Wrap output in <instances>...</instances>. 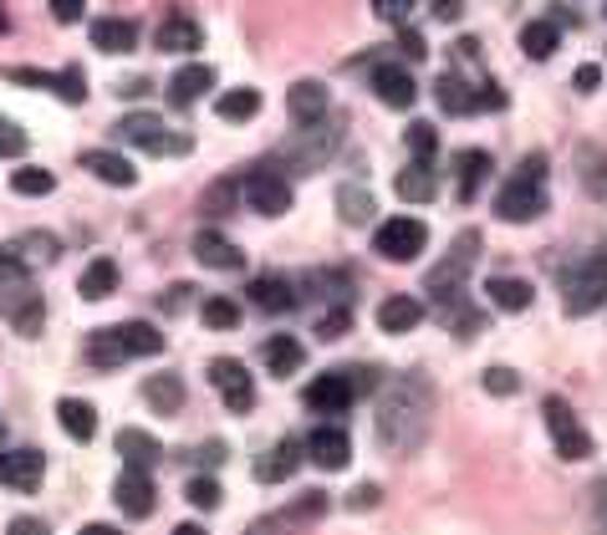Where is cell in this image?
I'll return each instance as SVG.
<instances>
[{
	"label": "cell",
	"instance_id": "40",
	"mask_svg": "<svg viewBox=\"0 0 607 535\" xmlns=\"http://www.w3.org/2000/svg\"><path fill=\"white\" fill-rule=\"evenodd\" d=\"M561 31L552 26V21H531V26H521V51L526 56H536V62H546L552 51H557Z\"/></svg>",
	"mask_w": 607,
	"mask_h": 535
},
{
	"label": "cell",
	"instance_id": "5",
	"mask_svg": "<svg viewBox=\"0 0 607 535\" xmlns=\"http://www.w3.org/2000/svg\"><path fill=\"white\" fill-rule=\"evenodd\" d=\"M113 133L123 138V143H134V149H143V153H169V158H185L189 149H194V138L185 133V128H169L164 117H153V113H128V117H118V128Z\"/></svg>",
	"mask_w": 607,
	"mask_h": 535
},
{
	"label": "cell",
	"instance_id": "60",
	"mask_svg": "<svg viewBox=\"0 0 607 535\" xmlns=\"http://www.w3.org/2000/svg\"><path fill=\"white\" fill-rule=\"evenodd\" d=\"M174 535H204V525H179Z\"/></svg>",
	"mask_w": 607,
	"mask_h": 535
},
{
	"label": "cell",
	"instance_id": "2",
	"mask_svg": "<svg viewBox=\"0 0 607 535\" xmlns=\"http://www.w3.org/2000/svg\"><path fill=\"white\" fill-rule=\"evenodd\" d=\"M159 352H164V332L149 327V321H123V327H102V332L87 336V357L98 368H118V362L159 357Z\"/></svg>",
	"mask_w": 607,
	"mask_h": 535
},
{
	"label": "cell",
	"instance_id": "24",
	"mask_svg": "<svg viewBox=\"0 0 607 535\" xmlns=\"http://www.w3.org/2000/svg\"><path fill=\"white\" fill-rule=\"evenodd\" d=\"M83 168H87V174H98L102 184H113V189H134L138 184V168L128 164L123 153L92 149V153H83Z\"/></svg>",
	"mask_w": 607,
	"mask_h": 535
},
{
	"label": "cell",
	"instance_id": "13",
	"mask_svg": "<svg viewBox=\"0 0 607 535\" xmlns=\"http://www.w3.org/2000/svg\"><path fill=\"white\" fill-rule=\"evenodd\" d=\"M56 255H62V245L51 240L47 230H26V234H11L5 245H0V260H11V266H21L26 276H36V270L56 266Z\"/></svg>",
	"mask_w": 607,
	"mask_h": 535
},
{
	"label": "cell",
	"instance_id": "54",
	"mask_svg": "<svg viewBox=\"0 0 607 535\" xmlns=\"http://www.w3.org/2000/svg\"><path fill=\"white\" fill-rule=\"evenodd\" d=\"M219 459H225V449H219V444H210V449H194V454H189V464H200L204 474H210V469H215Z\"/></svg>",
	"mask_w": 607,
	"mask_h": 535
},
{
	"label": "cell",
	"instance_id": "50",
	"mask_svg": "<svg viewBox=\"0 0 607 535\" xmlns=\"http://www.w3.org/2000/svg\"><path fill=\"white\" fill-rule=\"evenodd\" d=\"M230 204H236V184H230V179H219V184L210 189V200H204V209H210V215H225Z\"/></svg>",
	"mask_w": 607,
	"mask_h": 535
},
{
	"label": "cell",
	"instance_id": "25",
	"mask_svg": "<svg viewBox=\"0 0 607 535\" xmlns=\"http://www.w3.org/2000/svg\"><path fill=\"white\" fill-rule=\"evenodd\" d=\"M87 36H92V47L98 51H113V56H123V51L138 47L134 21H118V16H98L92 26H87Z\"/></svg>",
	"mask_w": 607,
	"mask_h": 535
},
{
	"label": "cell",
	"instance_id": "61",
	"mask_svg": "<svg viewBox=\"0 0 607 535\" xmlns=\"http://www.w3.org/2000/svg\"><path fill=\"white\" fill-rule=\"evenodd\" d=\"M11 31V16H5V5H0V36Z\"/></svg>",
	"mask_w": 607,
	"mask_h": 535
},
{
	"label": "cell",
	"instance_id": "20",
	"mask_svg": "<svg viewBox=\"0 0 607 535\" xmlns=\"http://www.w3.org/2000/svg\"><path fill=\"white\" fill-rule=\"evenodd\" d=\"M245 296H251L261 311L281 317V311H291V306L302 302V285H291L287 276H255V281L245 285Z\"/></svg>",
	"mask_w": 607,
	"mask_h": 535
},
{
	"label": "cell",
	"instance_id": "35",
	"mask_svg": "<svg viewBox=\"0 0 607 535\" xmlns=\"http://www.w3.org/2000/svg\"><path fill=\"white\" fill-rule=\"evenodd\" d=\"M159 51H200V41H204V26H194L189 16H169L164 26H159Z\"/></svg>",
	"mask_w": 607,
	"mask_h": 535
},
{
	"label": "cell",
	"instance_id": "4",
	"mask_svg": "<svg viewBox=\"0 0 607 535\" xmlns=\"http://www.w3.org/2000/svg\"><path fill=\"white\" fill-rule=\"evenodd\" d=\"M475 255H480V234L465 230V234L455 240V251H450L434 270H429V296H434V302L444 306V317L465 311V281H470Z\"/></svg>",
	"mask_w": 607,
	"mask_h": 535
},
{
	"label": "cell",
	"instance_id": "27",
	"mask_svg": "<svg viewBox=\"0 0 607 535\" xmlns=\"http://www.w3.org/2000/svg\"><path fill=\"white\" fill-rule=\"evenodd\" d=\"M113 291H118V260H113V255H98V260L83 270L77 296H83V302H102V296H113Z\"/></svg>",
	"mask_w": 607,
	"mask_h": 535
},
{
	"label": "cell",
	"instance_id": "38",
	"mask_svg": "<svg viewBox=\"0 0 607 535\" xmlns=\"http://www.w3.org/2000/svg\"><path fill=\"white\" fill-rule=\"evenodd\" d=\"M338 215L347 219V225H368V219L378 215V204H372V194L363 184H338Z\"/></svg>",
	"mask_w": 607,
	"mask_h": 535
},
{
	"label": "cell",
	"instance_id": "49",
	"mask_svg": "<svg viewBox=\"0 0 607 535\" xmlns=\"http://www.w3.org/2000/svg\"><path fill=\"white\" fill-rule=\"evenodd\" d=\"M347 332V306H327V317H317V336L332 342V336Z\"/></svg>",
	"mask_w": 607,
	"mask_h": 535
},
{
	"label": "cell",
	"instance_id": "30",
	"mask_svg": "<svg viewBox=\"0 0 607 535\" xmlns=\"http://www.w3.org/2000/svg\"><path fill=\"white\" fill-rule=\"evenodd\" d=\"M455 174H459V200L470 204L475 194L485 189V179H490V153H480V149L455 153Z\"/></svg>",
	"mask_w": 607,
	"mask_h": 535
},
{
	"label": "cell",
	"instance_id": "44",
	"mask_svg": "<svg viewBox=\"0 0 607 535\" xmlns=\"http://www.w3.org/2000/svg\"><path fill=\"white\" fill-rule=\"evenodd\" d=\"M185 495H189V505H194V510H215V505H219V480H215V474H194V480L185 485Z\"/></svg>",
	"mask_w": 607,
	"mask_h": 535
},
{
	"label": "cell",
	"instance_id": "12",
	"mask_svg": "<svg viewBox=\"0 0 607 535\" xmlns=\"http://www.w3.org/2000/svg\"><path fill=\"white\" fill-rule=\"evenodd\" d=\"M546 429H552V444L561 459H592V434L561 398H546Z\"/></svg>",
	"mask_w": 607,
	"mask_h": 535
},
{
	"label": "cell",
	"instance_id": "23",
	"mask_svg": "<svg viewBox=\"0 0 607 535\" xmlns=\"http://www.w3.org/2000/svg\"><path fill=\"white\" fill-rule=\"evenodd\" d=\"M372 92L389 102V107H414V72L408 67H393V62H383V67H372Z\"/></svg>",
	"mask_w": 607,
	"mask_h": 535
},
{
	"label": "cell",
	"instance_id": "45",
	"mask_svg": "<svg viewBox=\"0 0 607 535\" xmlns=\"http://www.w3.org/2000/svg\"><path fill=\"white\" fill-rule=\"evenodd\" d=\"M51 92H56L62 102H83V98H87L83 67H62V72H56V82H51Z\"/></svg>",
	"mask_w": 607,
	"mask_h": 535
},
{
	"label": "cell",
	"instance_id": "8",
	"mask_svg": "<svg viewBox=\"0 0 607 535\" xmlns=\"http://www.w3.org/2000/svg\"><path fill=\"white\" fill-rule=\"evenodd\" d=\"M434 98H439V107L444 113H455V117H470V113H501L506 107V92L495 82H480V87H470L459 72H444L434 82Z\"/></svg>",
	"mask_w": 607,
	"mask_h": 535
},
{
	"label": "cell",
	"instance_id": "47",
	"mask_svg": "<svg viewBox=\"0 0 607 535\" xmlns=\"http://www.w3.org/2000/svg\"><path fill=\"white\" fill-rule=\"evenodd\" d=\"M480 387H485V393H495V398H510V393H521V372H510V368H485Z\"/></svg>",
	"mask_w": 607,
	"mask_h": 535
},
{
	"label": "cell",
	"instance_id": "46",
	"mask_svg": "<svg viewBox=\"0 0 607 535\" xmlns=\"http://www.w3.org/2000/svg\"><path fill=\"white\" fill-rule=\"evenodd\" d=\"M41 327H47V302L26 296V302L16 306V332H21V336H36Z\"/></svg>",
	"mask_w": 607,
	"mask_h": 535
},
{
	"label": "cell",
	"instance_id": "32",
	"mask_svg": "<svg viewBox=\"0 0 607 535\" xmlns=\"http://www.w3.org/2000/svg\"><path fill=\"white\" fill-rule=\"evenodd\" d=\"M56 423H62L77 444H87V438L98 434V408H92V403H83V398H62V403H56Z\"/></svg>",
	"mask_w": 607,
	"mask_h": 535
},
{
	"label": "cell",
	"instance_id": "37",
	"mask_svg": "<svg viewBox=\"0 0 607 535\" xmlns=\"http://www.w3.org/2000/svg\"><path fill=\"white\" fill-rule=\"evenodd\" d=\"M215 113L225 117V123H251V117L261 113V92H255V87H230V92L215 102Z\"/></svg>",
	"mask_w": 607,
	"mask_h": 535
},
{
	"label": "cell",
	"instance_id": "28",
	"mask_svg": "<svg viewBox=\"0 0 607 535\" xmlns=\"http://www.w3.org/2000/svg\"><path fill=\"white\" fill-rule=\"evenodd\" d=\"M423 321V302L419 296H389V302L378 306V327H383V332H414V327H419Z\"/></svg>",
	"mask_w": 607,
	"mask_h": 535
},
{
	"label": "cell",
	"instance_id": "36",
	"mask_svg": "<svg viewBox=\"0 0 607 535\" xmlns=\"http://www.w3.org/2000/svg\"><path fill=\"white\" fill-rule=\"evenodd\" d=\"M261 352H266V368L276 372V378H291V372H302V362H306V352L296 336H270Z\"/></svg>",
	"mask_w": 607,
	"mask_h": 535
},
{
	"label": "cell",
	"instance_id": "3",
	"mask_svg": "<svg viewBox=\"0 0 607 535\" xmlns=\"http://www.w3.org/2000/svg\"><path fill=\"white\" fill-rule=\"evenodd\" d=\"M546 158H526L516 174L506 179V189L495 194V215L510 219V225H531L536 215H546Z\"/></svg>",
	"mask_w": 607,
	"mask_h": 535
},
{
	"label": "cell",
	"instance_id": "31",
	"mask_svg": "<svg viewBox=\"0 0 607 535\" xmlns=\"http://www.w3.org/2000/svg\"><path fill=\"white\" fill-rule=\"evenodd\" d=\"M143 403H149L153 413H179L185 408V383L174 372H153L149 383H143Z\"/></svg>",
	"mask_w": 607,
	"mask_h": 535
},
{
	"label": "cell",
	"instance_id": "9",
	"mask_svg": "<svg viewBox=\"0 0 607 535\" xmlns=\"http://www.w3.org/2000/svg\"><path fill=\"white\" fill-rule=\"evenodd\" d=\"M240 200L251 204L255 215H266V219L287 215V209H291V179H287V174H281L276 164H261V168H251V174H245V184H240Z\"/></svg>",
	"mask_w": 607,
	"mask_h": 535
},
{
	"label": "cell",
	"instance_id": "29",
	"mask_svg": "<svg viewBox=\"0 0 607 535\" xmlns=\"http://www.w3.org/2000/svg\"><path fill=\"white\" fill-rule=\"evenodd\" d=\"M399 200L404 204H429L439 194V179H434V164H419V158H414V164L404 168V174H399Z\"/></svg>",
	"mask_w": 607,
	"mask_h": 535
},
{
	"label": "cell",
	"instance_id": "26",
	"mask_svg": "<svg viewBox=\"0 0 607 535\" xmlns=\"http://www.w3.org/2000/svg\"><path fill=\"white\" fill-rule=\"evenodd\" d=\"M215 87V67H204V62H194V67H179L169 77V102L174 107H189L194 98H204Z\"/></svg>",
	"mask_w": 607,
	"mask_h": 535
},
{
	"label": "cell",
	"instance_id": "21",
	"mask_svg": "<svg viewBox=\"0 0 607 535\" xmlns=\"http://www.w3.org/2000/svg\"><path fill=\"white\" fill-rule=\"evenodd\" d=\"M302 459H306L302 444H296V438H281V444H270V449L255 459V480H261V485H281V480L296 474Z\"/></svg>",
	"mask_w": 607,
	"mask_h": 535
},
{
	"label": "cell",
	"instance_id": "34",
	"mask_svg": "<svg viewBox=\"0 0 607 535\" xmlns=\"http://www.w3.org/2000/svg\"><path fill=\"white\" fill-rule=\"evenodd\" d=\"M306 296H317L327 306H347L353 302V281L342 276V270H312L306 276Z\"/></svg>",
	"mask_w": 607,
	"mask_h": 535
},
{
	"label": "cell",
	"instance_id": "48",
	"mask_svg": "<svg viewBox=\"0 0 607 535\" xmlns=\"http://www.w3.org/2000/svg\"><path fill=\"white\" fill-rule=\"evenodd\" d=\"M21 153H26V133L11 117H0V158H21Z\"/></svg>",
	"mask_w": 607,
	"mask_h": 535
},
{
	"label": "cell",
	"instance_id": "17",
	"mask_svg": "<svg viewBox=\"0 0 607 535\" xmlns=\"http://www.w3.org/2000/svg\"><path fill=\"white\" fill-rule=\"evenodd\" d=\"M113 500H118V510L123 515H153V505H159V489H153V480H149V469H138V464H128L118 474V485H113Z\"/></svg>",
	"mask_w": 607,
	"mask_h": 535
},
{
	"label": "cell",
	"instance_id": "56",
	"mask_svg": "<svg viewBox=\"0 0 607 535\" xmlns=\"http://www.w3.org/2000/svg\"><path fill=\"white\" fill-rule=\"evenodd\" d=\"M347 505H353V510H372V505H378V489H372V485H357L353 495H347Z\"/></svg>",
	"mask_w": 607,
	"mask_h": 535
},
{
	"label": "cell",
	"instance_id": "19",
	"mask_svg": "<svg viewBox=\"0 0 607 535\" xmlns=\"http://www.w3.org/2000/svg\"><path fill=\"white\" fill-rule=\"evenodd\" d=\"M306 454H312V464H317V469L338 474V469L353 464V438H347V429L327 423V429H317V434L306 438Z\"/></svg>",
	"mask_w": 607,
	"mask_h": 535
},
{
	"label": "cell",
	"instance_id": "6",
	"mask_svg": "<svg viewBox=\"0 0 607 535\" xmlns=\"http://www.w3.org/2000/svg\"><path fill=\"white\" fill-rule=\"evenodd\" d=\"M607 302V255H587L561 276V306L567 317H587Z\"/></svg>",
	"mask_w": 607,
	"mask_h": 535
},
{
	"label": "cell",
	"instance_id": "51",
	"mask_svg": "<svg viewBox=\"0 0 607 535\" xmlns=\"http://www.w3.org/2000/svg\"><path fill=\"white\" fill-rule=\"evenodd\" d=\"M87 11V0H51V16L62 21V26H77Z\"/></svg>",
	"mask_w": 607,
	"mask_h": 535
},
{
	"label": "cell",
	"instance_id": "10",
	"mask_svg": "<svg viewBox=\"0 0 607 535\" xmlns=\"http://www.w3.org/2000/svg\"><path fill=\"white\" fill-rule=\"evenodd\" d=\"M372 245H378V255L383 260H419L423 245H429V225L423 219H383L378 230H372Z\"/></svg>",
	"mask_w": 607,
	"mask_h": 535
},
{
	"label": "cell",
	"instance_id": "14",
	"mask_svg": "<svg viewBox=\"0 0 607 535\" xmlns=\"http://www.w3.org/2000/svg\"><path fill=\"white\" fill-rule=\"evenodd\" d=\"M47 480V459L41 449H5L0 454V485L16 489V495H36Z\"/></svg>",
	"mask_w": 607,
	"mask_h": 535
},
{
	"label": "cell",
	"instance_id": "42",
	"mask_svg": "<svg viewBox=\"0 0 607 535\" xmlns=\"http://www.w3.org/2000/svg\"><path fill=\"white\" fill-rule=\"evenodd\" d=\"M200 321L210 327V332H236V327H240V306L230 302V296H210V302L200 306Z\"/></svg>",
	"mask_w": 607,
	"mask_h": 535
},
{
	"label": "cell",
	"instance_id": "52",
	"mask_svg": "<svg viewBox=\"0 0 607 535\" xmlns=\"http://www.w3.org/2000/svg\"><path fill=\"white\" fill-rule=\"evenodd\" d=\"M372 11L383 21H408V11H414V0H372Z\"/></svg>",
	"mask_w": 607,
	"mask_h": 535
},
{
	"label": "cell",
	"instance_id": "57",
	"mask_svg": "<svg viewBox=\"0 0 607 535\" xmlns=\"http://www.w3.org/2000/svg\"><path fill=\"white\" fill-rule=\"evenodd\" d=\"M597 82H603V72L592 67V62H587L582 72H577V92H597Z\"/></svg>",
	"mask_w": 607,
	"mask_h": 535
},
{
	"label": "cell",
	"instance_id": "7",
	"mask_svg": "<svg viewBox=\"0 0 607 535\" xmlns=\"http://www.w3.org/2000/svg\"><path fill=\"white\" fill-rule=\"evenodd\" d=\"M342 133H347V117L332 107V113L321 117V123H306L302 128V138L287 149V164L296 168V174H306V168H321L332 153H338V143H342Z\"/></svg>",
	"mask_w": 607,
	"mask_h": 535
},
{
	"label": "cell",
	"instance_id": "58",
	"mask_svg": "<svg viewBox=\"0 0 607 535\" xmlns=\"http://www.w3.org/2000/svg\"><path fill=\"white\" fill-rule=\"evenodd\" d=\"M429 5H434V16H439V21H455L459 11H465L459 0H429Z\"/></svg>",
	"mask_w": 607,
	"mask_h": 535
},
{
	"label": "cell",
	"instance_id": "43",
	"mask_svg": "<svg viewBox=\"0 0 607 535\" xmlns=\"http://www.w3.org/2000/svg\"><path fill=\"white\" fill-rule=\"evenodd\" d=\"M408 149H414V158H419V164H434V153H439L434 123H408Z\"/></svg>",
	"mask_w": 607,
	"mask_h": 535
},
{
	"label": "cell",
	"instance_id": "18",
	"mask_svg": "<svg viewBox=\"0 0 607 535\" xmlns=\"http://www.w3.org/2000/svg\"><path fill=\"white\" fill-rule=\"evenodd\" d=\"M194 260H200L204 270H225V276H245V251L240 245H230L219 230H200L194 234Z\"/></svg>",
	"mask_w": 607,
	"mask_h": 535
},
{
	"label": "cell",
	"instance_id": "62",
	"mask_svg": "<svg viewBox=\"0 0 607 535\" xmlns=\"http://www.w3.org/2000/svg\"><path fill=\"white\" fill-rule=\"evenodd\" d=\"M0 434H5V429H0Z\"/></svg>",
	"mask_w": 607,
	"mask_h": 535
},
{
	"label": "cell",
	"instance_id": "15",
	"mask_svg": "<svg viewBox=\"0 0 607 535\" xmlns=\"http://www.w3.org/2000/svg\"><path fill=\"white\" fill-rule=\"evenodd\" d=\"M210 383L225 393V408H230V413H251L255 408V383H251V372H245V362L215 357V362H210Z\"/></svg>",
	"mask_w": 607,
	"mask_h": 535
},
{
	"label": "cell",
	"instance_id": "39",
	"mask_svg": "<svg viewBox=\"0 0 607 535\" xmlns=\"http://www.w3.org/2000/svg\"><path fill=\"white\" fill-rule=\"evenodd\" d=\"M118 454L128 459V464L149 469L164 449H159V438H153V434H143V429H123V434H118Z\"/></svg>",
	"mask_w": 607,
	"mask_h": 535
},
{
	"label": "cell",
	"instance_id": "33",
	"mask_svg": "<svg viewBox=\"0 0 607 535\" xmlns=\"http://www.w3.org/2000/svg\"><path fill=\"white\" fill-rule=\"evenodd\" d=\"M485 296L501 306V311H526V306L536 302L531 281H516V276H490V281H485Z\"/></svg>",
	"mask_w": 607,
	"mask_h": 535
},
{
	"label": "cell",
	"instance_id": "16",
	"mask_svg": "<svg viewBox=\"0 0 607 535\" xmlns=\"http://www.w3.org/2000/svg\"><path fill=\"white\" fill-rule=\"evenodd\" d=\"M357 403V393H353V383H347V372H321V378H312L306 383V408L312 413H347Z\"/></svg>",
	"mask_w": 607,
	"mask_h": 535
},
{
	"label": "cell",
	"instance_id": "59",
	"mask_svg": "<svg viewBox=\"0 0 607 535\" xmlns=\"http://www.w3.org/2000/svg\"><path fill=\"white\" fill-rule=\"evenodd\" d=\"M77 535H123V531H113V525H83Z\"/></svg>",
	"mask_w": 607,
	"mask_h": 535
},
{
	"label": "cell",
	"instance_id": "1",
	"mask_svg": "<svg viewBox=\"0 0 607 535\" xmlns=\"http://www.w3.org/2000/svg\"><path fill=\"white\" fill-rule=\"evenodd\" d=\"M434 419V387L423 372H399L378 393V444L389 454H414Z\"/></svg>",
	"mask_w": 607,
	"mask_h": 535
},
{
	"label": "cell",
	"instance_id": "11",
	"mask_svg": "<svg viewBox=\"0 0 607 535\" xmlns=\"http://www.w3.org/2000/svg\"><path fill=\"white\" fill-rule=\"evenodd\" d=\"M327 510H332V500H327L321 489H306L291 510H270V515H261L245 535H302L306 525H312V520H321Z\"/></svg>",
	"mask_w": 607,
	"mask_h": 535
},
{
	"label": "cell",
	"instance_id": "41",
	"mask_svg": "<svg viewBox=\"0 0 607 535\" xmlns=\"http://www.w3.org/2000/svg\"><path fill=\"white\" fill-rule=\"evenodd\" d=\"M11 189H16L21 200H47L51 189H56V174H51V168H16V174H11Z\"/></svg>",
	"mask_w": 607,
	"mask_h": 535
},
{
	"label": "cell",
	"instance_id": "22",
	"mask_svg": "<svg viewBox=\"0 0 607 535\" xmlns=\"http://www.w3.org/2000/svg\"><path fill=\"white\" fill-rule=\"evenodd\" d=\"M287 113L296 117V123H321V117L332 113V92H327V82H296L287 92Z\"/></svg>",
	"mask_w": 607,
	"mask_h": 535
},
{
	"label": "cell",
	"instance_id": "55",
	"mask_svg": "<svg viewBox=\"0 0 607 535\" xmlns=\"http://www.w3.org/2000/svg\"><path fill=\"white\" fill-rule=\"evenodd\" d=\"M399 41H404V51L414 56V62H419L423 51H429V47H423V36H419V31H408V26H399Z\"/></svg>",
	"mask_w": 607,
	"mask_h": 535
},
{
	"label": "cell",
	"instance_id": "53",
	"mask_svg": "<svg viewBox=\"0 0 607 535\" xmlns=\"http://www.w3.org/2000/svg\"><path fill=\"white\" fill-rule=\"evenodd\" d=\"M5 535H51V531H47V520H36V515H16Z\"/></svg>",
	"mask_w": 607,
	"mask_h": 535
}]
</instances>
